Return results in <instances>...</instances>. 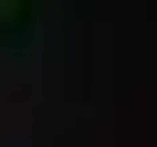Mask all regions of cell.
I'll use <instances>...</instances> for the list:
<instances>
[]
</instances>
